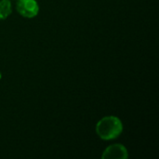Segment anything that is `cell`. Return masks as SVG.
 Segmentation results:
<instances>
[{"instance_id": "obj_1", "label": "cell", "mask_w": 159, "mask_h": 159, "mask_svg": "<svg viewBox=\"0 0 159 159\" xmlns=\"http://www.w3.org/2000/svg\"><path fill=\"white\" fill-rule=\"evenodd\" d=\"M123 131V124L116 116H105L96 125V132L98 136L105 141L117 138Z\"/></svg>"}, {"instance_id": "obj_2", "label": "cell", "mask_w": 159, "mask_h": 159, "mask_svg": "<svg viewBox=\"0 0 159 159\" xmlns=\"http://www.w3.org/2000/svg\"><path fill=\"white\" fill-rule=\"evenodd\" d=\"M17 11L24 18H34L39 12V6L35 0H18Z\"/></svg>"}, {"instance_id": "obj_3", "label": "cell", "mask_w": 159, "mask_h": 159, "mask_svg": "<svg viewBox=\"0 0 159 159\" xmlns=\"http://www.w3.org/2000/svg\"><path fill=\"white\" fill-rule=\"evenodd\" d=\"M128 151L126 147L122 144H112L108 146L102 156V158L103 159H126L128 158Z\"/></svg>"}, {"instance_id": "obj_4", "label": "cell", "mask_w": 159, "mask_h": 159, "mask_svg": "<svg viewBox=\"0 0 159 159\" xmlns=\"http://www.w3.org/2000/svg\"><path fill=\"white\" fill-rule=\"evenodd\" d=\"M11 14V3L9 0H0V20H6Z\"/></svg>"}, {"instance_id": "obj_5", "label": "cell", "mask_w": 159, "mask_h": 159, "mask_svg": "<svg viewBox=\"0 0 159 159\" xmlns=\"http://www.w3.org/2000/svg\"><path fill=\"white\" fill-rule=\"evenodd\" d=\"M1 77H2V75H1V72H0V79H1Z\"/></svg>"}]
</instances>
